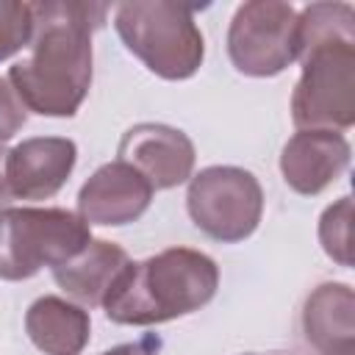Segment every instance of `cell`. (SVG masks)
<instances>
[{
    "instance_id": "cell-1",
    "label": "cell",
    "mask_w": 355,
    "mask_h": 355,
    "mask_svg": "<svg viewBox=\"0 0 355 355\" xmlns=\"http://www.w3.org/2000/svg\"><path fill=\"white\" fill-rule=\"evenodd\" d=\"M31 53L14 61L8 83L39 116H75L92 89V33L105 22L103 3H31Z\"/></svg>"
},
{
    "instance_id": "cell-2",
    "label": "cell",
    "mask_w": 355,
    "mask_h": 355,
    "mask_svg": "<svg viewBox=\"0 0 355 355\" xmlns=\"http://www.w3.org/2000/svg\"><path fill=\"white\" fill-rule=\"evenodd\" d=\"M219 288V266L191 247H169L139 263H128L103 300L116 324L150 327L205 308Z\"/></svg>"
},
{
    "instance_id": "cell-3",
    "label": "cell",
    "mask_w": 355,
    "mask_h": 355,
    "mask_svg": "<svg viewBox=\"0 0 355 355\" xmlns=\"http://www.w3.org/2000/svg\"><path fill=\"white\" fill-rule=\"evenodd\" d=\"M302 72L291 94L297 130H347L355 122V28L313 22L300 31Z\"/></svg>"
},
{
    "instance_id": "cell-4",
    "label": "cell",
    "mask_w": 355,
    "mask_h": 355,
    "mask_svg": "<svg viewBox=\"0 0 355 355\" xmlns=\"http://www.w3.org/2000/svg\"><path fill=\"white\" fill-rule=\"evenodd\" d=\"M122 44L158 78L186 80L205 58V39L194 8L169 0H133L114 8Z\"/></svg>"
},
{
    "instance_id": "cell-5",
    "label": "cell",
    "mask_w": 355,
    "mask_h": 355,
    "mask_svg": "<svg viewBox=\"0 0 355 355\" xmlns=\"http://www.w3.org/2000/svg\"><path fill=\"white\" fill-rule=\"evenodd\" d=\"M92 241V225L67 208H0V280H28L75 258Z\"/></svg>"
},
{
    "instance_id": "cell-6",
    "label": "cell",
    "mask_w": 355,
    "mask_h": 355,
    "mask_svg": "<svg viewBox=\"0 0 355 355\" xmlns=\"http://www.w3.org/2000/svg\"><path fill=\"white\" fill-rule=\"evenodd\" d=\"M186 211L208 239L236 244L258 230L263 189L250 169L205 166L189 178Z\"/></svg>"
},
{
    "instance_id": "cell-7",
    "label": "cell",
    "mask_w": 355,
    "mask_h": 355,
    "mask_svg": "<svg viewBox=\"0 0 355 355\" xmlns=\"http://www.w3.org/2000/svg\"><path fill=\"white\" fill-rule=\"evenodd\" d=\"M297 8L280 0L241 3L227 28L230 64L250 78H275L300 58Z\"/></svg>"
},
{
    "instance_id": "cell-8",
    "label": "cell",
    "mask_w": 355,
    "mask_h": 355,
    "mask_svg": "<svg viewBox=\"0 0 355 355\" xmlns=\"http://www.w3.org/2000/svg\"><path fill=\"white\" fill-rule=\"evenodd\" d=\"M116 161L133 166L155 191L186 183L194 172V141L172 125L139 122L128 128L116 147Z\"/></svg>"
},
{
    "instance_id": "cell-9",
    "label": "cell",
    "mask_w": 355,
    "mask_h": 355,
    "mask_svg": "<svg viewBox=\"0 0 355 355\" xmlns=\"http://www.w3.org/2000/svg\"><path fill=\"white\" fill-rule=\"evenodd\" d=\"M78 147L67 136L22 139L6 155V186L11 200H50L69 180Z\"/></svg>"
},
{
    "instance_id": "cell-10",
    "label": "cell",
    "mask_w": 355,
    "mask_h": 355,
    "mask_svg": "<svg viewBox=\"0 0 355 355\" xmlns=\"http://www.w3.org/2000/svg\"><path fill=\"white\" fill-rule=\"evenodd\" d=\"M155 189L128 164L111 161L89 175L78 191V214L89 225L119 227L136 222L153 202Z\"/></svg>"
},
{
    "instance_id": "cell-11",
    "label": "cell",
    "mask_w": 355,
    "mask_h": 355,
    "mask_svg": "<svg viewBox=\"0 0 355 355\" xmlns=\"http://www.w3.org/2000/svg\"><path fill=\"white\" fill-rule=\"evenodd\" d=\"M352 147L336 130H297L280 153V175L286 186L302 197L322 194L349 166Z\"/></svg>"
},
{
    "instance_id": "cell-12",
    "label": "cell",
    "mask_w": 355,
    "mask_h": 355,
    "mask_svg": "<svg viewBox=\"0 0 355 355\" xmlns=\"http://www.w3.org/2000/svg\"><path fill=\"white\" fill-rule=\"evenodd\" d=\"M128 252L105 239H92L75 258L53 269L55 286L83 308H97L128 269Z\"/></svg>"
},
{
    "instance_id": "cell-13",
    "label": "cell",
    "mask_w": 355,
    "mask_h": 355,
    "mask_svg": "<svg viewBox=\"0 0 355 355\" xmlns=\"http://www.w3.org/2000/svg\"><path fill=\"white\" fill-rule=\"evenodd\" d=\"M25 333L44 355H80L92 336V316L78 302L44 294L25 311Z\"/></svg>"
},
{
    "instance_id": "cell-14",
    "label": "cell",
    "mask_w": 355,
    "mask_h": 355,
    "mask_svg": "<svg viewBox=\"0 0 355 355\" xmlns=\"http://www.w3.org/2000/svg\"><path fill=\"white\" fill-rule=\"evenodd\" d=\"M302 333L322 355L355 344V294L347 283L316 286L302 308Z\"/></svg>"
},
{
    "instance_id": "cell-15",
    "label": "cell",
    "mask_w": 355,
    "mask_h": 355,
    "mask_svg": "<svg viewBox=\"0 0 355 355\" xmlns=\"http://www.w3.org/2000/svg\"><path fill=\"white\" fill-rule=\"evenodd\" d=\"M319 244L338 266H352V197L344 194L319 216Z\"/></svg>"
},
{
    "instance_id": "cell-16",
    "label": "cell",
    "mask_w": 355,
    "mask_h": 355,
    "mask_svg": "<svg viewBox=\"0 0 355 355\" xmlns=\"http://www.w3.org/2000/svg\"><path fill=\"white\" fill-rule=\"evenodd\" d=\"M33 39V11L31 3L0 0V61L25 50Z\"/></svg>"
},
{
    "instance_id": "cell-17",
    "label": "cell",
    "mask_w": 355,
    "mask_h": 355,
    "mask_svg": "<svg viewBox=\"0 0 355 355\" xmlns=\"http://www.w3.org/2000/svg\"><path fill=\"white\" fill-rule=\"evenodd\" d=\"M28 122V108L17 97L8 78H0V144H6L14 133H19Z\"/></svg>"
},
{
    "instance_id": "cell-18",
    "label": "cell",
    "mask_w": 355,
    "mask_h": 355,
    "mask_svg": "<svg viewBox=\"0 0 355 355\" xmlns=\"http://www.w3.org/2000/svg\"><path fill=\"white\" fill-rule=\"evenodd\" d=\"M161 352V338L158 336H144L139 341H128L119 347H111L100 355H158Z\"/></svg>"
},
{
    "instance_id": "cell-19",
    "label": "cell",
    "mask_w": 355,
    "mask_h": 355,
    "mask_svg": "<svg viewBox=\"0 0 355 355\" xmlns=\"http://www.w3.org/2000/svg\"><path fill=\"white\" fill-rule=\"evenodd\" d=\"M6 155H8V150L0 144V205L11 200V194H8V186H6Z\"/></svg>"
},
{
    "instance_id": "cell-20",
    "label": "cell",
    "mask_w": 355,
    "mask_h": 355,
    "mask_svg": "<svg viewBox=\"0 0 355 355\" xmlns=\"http://www.w3.org/2000/svg\"><path fill=\"white\" fill-rule=\"evenodd\" d=\"M324 355H355V344H352V347H341V349H333V352H324Z\"/></svg>"
},
{
    "instance_id": "cell-21",
    "label": "cell",
    "mask_w": 355,
    "mask_h": 355,
    "mask_svg": "<svg viewBox=\"0 0 355 355\" xmlns=\"http://www.w3.org/2000/svg\"><path fill=\"white\" fill-rule=\"evenodd\" d=\"M244 355H258V352H244Z\"/></svg>"
}]
</instances>
